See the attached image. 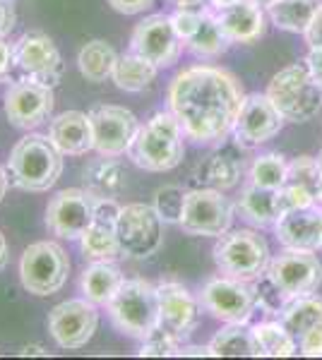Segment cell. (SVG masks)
<instances>
[{
	"mask_svg": "<svg viewBox=\"0 0 322 360\" xmlns=\"http://www.w3.org/2000/svg\"><path fill=\"white\" fill-rule=\"evenodd\" d=\"M166 98L185 137L212 144L233 132L245 94L228 70L192 65L171 79Z\"/></svg>",
	"mask_w": 322,
	"mask_h": 360,
	"instance_id": "6da1fadb",
	"label": "cell"
},
{
	"mask_svg": "<svg viewBox=\"0 0 322 360\" xmlns=\"http://www.w3.org/2000/svg\"><path fill=\"white\" fill-rule=\"evenodd\" d=\"M183 127L175 120L171 111L154 113L144 125H140L128 156L135 166L151 173L171 171L183 161L185 144H183Z\"/></svg>",
	"mask_w": 322,
	"mask_h": 360,
	"instance_id": "7a4b0ae2",
	"label": "cell"
},
{
	"mask_svg": "<svg viewBox=\"0 0 322 360\" xmlns=\"http://www.w3.org/2000/svg\"><path fill=\"white\" fill-rule=\"evenodd\" d=\"M10 180L27 193H46L58 183L63 173V154L46 135L22 137L8 159Z\"/></svg>",
	"mask_w": 322,
	"mask_h": 360,
	"instance_id": "3957f363",
	"label": "cell"
},
{
	"mask_svg": "<svg viewBox=\"0 0 322 360\" xmlns=\"http://www.w3.org/2000/svg\"><path fill=\"white\" fill-rule=\"evenodd\" d=\"M265 94L286 123H308L322 111V89L303 63L279 70L267 84Z\"/></svg>",
	"mask_w": 322,
	"mask_h": 360,
	"instance_id": "277c9868",
	"label": "cell"
},
{
	"mask_svg": "<svg viewBox=\"0 0 322 360\" xmlns=\"http://www.w3.org/2000/svg\"><path fill=\"white\" fill-rule=\"evenodd\" d=\"M113 324L132 339H144L161 327L159 291L144 278H125L118 293L109 303Z\"/></svg>",
	"mask_w": 322,
	"mask_h": 360,
	"instance_id": "5b68a950",
	"label": "cell"
},
{
	"mask_svg": "<svg viewBox=\"0 0 322 360\" xmlns=\"http://www.w3.org/2000/svg\"><path fill=\"white\" fill-rule=\"evenodd\" d=\"M214 264L221 274L243 278V281H255L267 271L272 252L265 240L253 229H228L224 236L216 238L212 250Z\"/></svg>",
	"mask_w": 322,
	"mask_h": 360,
	"instance_id": "8992f818",
	"label": "cell"
},
{
	"mask_svg": "<svg viewBox=\"0 0 322 360\" xmlns=\"http://www.w3.org/2000/svg\"><path fill=\"white\" fill-rule=\"evenodd\" d=\"M70 274V257L58 243L39 240L32 243L20 259L22 286L32 295L46 298L66 286Z\"/></svg>",
	"mask_w": 322,
	"mask_h": 360,
	"instance_id": "52a82bcc",
	"label": "cell"
},
{
	"mask_svg": "<svg viewBox=\"0 0 322 360\" xmlns=\"http://www.w3.org/2000/svg\"><path fill=\"white\" fill-rule=\"evenodd\" d=\"M116 236H118L120 252L132 259H147L161 248L163 219L156 214L154 205L132 202L120 207L116 219Z\"/></svg>",
	"mask_w": 322,
	"mask_h": 360,
	"instance_id": "ba28073f",
	"label": "cell"
},
{
	"mask_svg": "<svg viewBox=\"0 0 322 360\" xmlns=\"http://www.w3.org/2000/svg\"><path fill=\"white\" fill-rule=\"evenodd\" d=\"M233 224V205L221 190L195 188L185 193L183 217L178 226L190 236L219 238Z\"/></svg>",
	"mask_w": 322,
	"mask_h": 360,
	"instance_id": "9c48e42d",
	"label": "cell"
},
{
	"mask_svg": "<svg viewBox=\"0 0 322 360\" xmlns=\"http://www.w3.org/2000/svg\"><path fill=\"white\" fill-rule=\"evenodd\" d=\"M200 303L212 317L221 322H250L257 298L253 281H243V278L233 276H216L209 278L202 286Z\"/></svg>",
	"mask_w": 322,
	"mask_h": 360,
	"instance_id": "30bf717a",
	"label": "cell"
},
{
	"mask_svg": "<svg viewBox=\"0 0 322 360\" xmlns=\"http://www.w3.org/2000/svg\"><path fill=\"white\" fill-rule=\"evenodd\" d=\"M265 274L282 288L286 298L315 293L322 283V264L313 250H291L274 255Z\"/></svg>",
	"mask_w": 322,
	"mask_h": 360,
	"instance_id": "8fae6325",
	"label": "cell"
},
{
	"mask_svg": "<svg viewBox=\"0 0 322 360\" xmlns=\"http://www.w3.org/2000/svg\"><path fill=\"white\" fill-rule=\"evenodd\" d=\"M97 197L85 188H68L56 193L46 207V229L66 240H80L94 221Z\"/></svg>",
	"mask_w": 322,
	"mask_h": 360,
	"instance_id": "7c38bea8",
	"label": "cell"
},
{
	"mask_svg": "<svg viewBox=\"0 0 322 360\" xmlns=\"http://www.w3.org/2000/svg\"><path fill=\"white\" fill-rule=\"evenodd\" d=\"M49 332L61 348L75 351L92 341L99 327L97 303L89 298H73L49 312Z\"/></svg>",
	"mask_w": 322,
	"mask_h": 360,
	"instance_id": "4fadbf2b",
	"label": "cell"
},
{
	"mask_svg": "<svg viewBox=\"0 0 322 360\" xmlns=\"http://www.w3.org/2000/svg\"><path fill=\"white\" fill-rule=\"evenodd\" d=\"M15 65L29 79H37L49 86H56L63 77V56L54 39L44 32H27L13 44Z\"/></svg>",
	"mask_w": 322,
	"mask_h": 360,
	"instance_id": "5bb4252c",
	"label": "cell"
},
{
	"mask_svg": "<svg viewBox=\"0 0 322 360\" xmlns=\"http://www.w3.org/2000/svg\"><path fill=\"white\" fill-rule=\"evenodd\" d=\"M130 51L147 58L156 68L175 65L183 51V41L171 25V15H149L137 22L130 37Z\"/></svg>",
	"mask_w": 322,
	"mask_h": 360,
	"instance_id": "9a60e30c",
	"label": "cell"
},
{
	"mask_svg": "<svg viewBox=\"0 0 322 360\" xmlns=\"http://www.w3.org/2000/svg\"><path fill=\"white\" fill-rule=\"evenodd\" d=\"M54 103V86L25 77L10 84L8 94H5V115H8L10 125L20 127V130H34L51 118Z\"/></svg>",
	"mask_w": 322,
	"mask_h": 360,
	"instance_id": "2e32d148",
	"label": "cell"
},
{
	"mask_svg": "<svg viewBox=\"0 0 322 360\" xmlns=\"http://www.w3.org/2000/svg\"><path fill=\"white\" fill-rule=\"evenodd\" d=\"M94 127V152L104 156H120L130 149L140 123L132 111L113 103H99L89 111Z\"/></svg>",
	"mask_w": 322,
	"mask_h": 360,
	"instance_id": "e0dca14e",
	"label": "cell"
},
{
	"mask_svg": "<svg viewBox=\"0 0 322 360\" xmlns=\"http://www.w3.org/2000/svg\"><path fill=\"white\" fill-rule=\"evenodd\" d=\"M284 123L286 120L274 108L267 94H248L243 98L241 113H238L231 135L238 147H260L267 139L277 137Z\"/></svg>",
	"mask_w": 322,
	"mask_h": 360,
	"instance_id": "ac0fdd59",
	"label": "cell"
},
{
	"mask_svg": "<svg viewBox=\"0 0 322 360\" xmlns=\"http://www.w3.org/2000/svg\"><path fill=\"white\" fill-rule=\"evenodd\" d=\"M284 327L298 344V353L306 358L322 356V298L315 293L291 298L279 315Z\"/></svg>",
	"mask_w": 322,
	"mask_h": 360,
	"instance_id": "d6986e66",
	"label": "cell"
},
{
	"mask_svg": "<svg viewBox=\"0 0 322 360\" xmlns=\"http://www.w3.org/2000/svg\"><path fill=\"white\" fill-rule=\"evenodd\" d=\"M118 202L116 197L97 200L94 207V221L80 238L82 255L92 262H116L120 257L118 236H116V219H118Z\"/></svg>",
	"mask_w": 322,
	"mask_h": 360,
	"instance_id": "ffe728a7",
	"label": "cell"
},
{
	"mask_svg": "<svg viewBox=\"0 0 322 360\" xmlns=\"http://www.w3.org/2000/svg\"><path fill=\"white\" fill-rule=\"evenodd\" d=\"M156 291H159L161 327L168 329L175 339H188L200 324V300L178 281H161Z\"/></svg>",
	"mask_w": 322,
	"mask_h": 360,
	"instance_id": "44dd1931",
	"label": "cell"
},
{
	"mask_svg": "<svg viewBox=\"0 0 322 360\" xmlns=\"http://www.w3.org/2000/svg\"><path fill=\"white\" fill-rule=\"evenodd\" d=\"M277 240L291 250H322V207H303L286 212L274 224Z\"/></svg>",
	"mask_w": 322,
	"mask_h": 360,
	"instance_id": "7402d4cb",
	"label": "cell"
},
{
	"mask_svg": "<svg viewBox=\"0 0 322 360\" xmlns=\"http://www.w3.org/2000/svg\"><path fill=\"white\" fill-rule=\"evenodd\" d=\"M214 15L231 44H253L265 34V8L253 0H238L219 8Z\"/></svg>",
	"mask_w": 322,
	"mask_h": 360,
	"instance_id": "603a6c76",
	"label": "cell"
},
{
	"mask_svg": "<svg viewBox=\"0 0 322 360\" xmlns=\"http://www.w3.org/2000/svg\"><path fill=\"white\" fill-rule=\"evenodd\" d=\"M49 137L61 154L85 156L94 149V127H92L89 113L66 111L56 115L49 125Z\"/></svg>",
	"mask_w": 322,
	"mask_h": 360,
	"instance_id": "cb8c5ba5",
	"label": "cell"
},
{
	"mask_svg": "<svg viewBox=\"0 0 322 360\" xmlns=\"http://www.w3.org/2000/svg\"><path fill=\"white\" fill-rule=\"evenodd\" d=\"M238 209L255 226H274L284 217L279 188H262V185L255 183H248L243 188L241 200H238Z\"/></svg>",
	"mask_w": 322,
	"mask_h": 360,
	"instance_id": "d4e9b609",
	"label": "cell"
},
{
	"mask_svg": "<svg viewBox=\"0 0 322 360\" xmlns=\"http://www.w3.org/2000/svg\"><path fill=\"white\" fill-rule=\"evenodd\" d=\"M125 168L116 161V156L99 154L92 164H87L82 180H85V190L92 193L97 200H106V197H118L125 190Z\"/></svg>",
	"mask_w": 322,
	"mask_h": 360,
	"instance_id": "484cf974",
	"label": "cell"
},
{
	"mask_svg": "<svg viewBox=\"0 0 322 360\" xmlns=\"http://www.w3.org/2000/svg\"><path fill=\"white\" fill-rule=\"evenodd\" d=\"M209 351L214 358H260V348L248 322H228L209 341Z\"/></svg>",
	"mask_w": 322,
	"mask_h": 360,
	"instance_id": "4316f807",
	"label": "cell"
},
{
	"mask_svg": "<svg viewBox=\"0 0 322 360\" xmlns=\"http://www.w3.org/2000/svg\"><path fill=\"white\" fill-rule=\"evenodd\" d=\"M123 274L113 262H94L82 271L80 286L85 298H89L97 305H109L113 300V295L118 293L123 286Z\"/></svg>",
	"mask_w": 322,
	"mask_h": 360,
	"instance_id": "83f0119b",
	"label": "cell"
},
{
	"mask_svg": "<svg viewBox=\"0 0 322 360\" xmlns=\"http://www.w3.org/2000/svg\"><path fill=\"white\" fill-rule=\"evenodd\" d=\"M241 173L243 159L233 152H216L200 164V180L204 183V188H214L221 190V193L236 188Z\"/></svg>",
	"mask_w": 322,
	"mask_h": 360,
	"instance_id": "f1b7e54d",
	"label": "cell"
},
{
	"mask_svg": "<svg viewBox=\"0 0 322 360\" xmlns=\"http://www.w3.org/2000/svg\"><path fill=\"white\" fill-rule=\"evenodd\" d=\"M116 63H118V53L104 39L85 44L78 56V68L87 82H106L109 77H113Z\"/></svg>",
	"mask_w": 322,
	"mask_h": 360,
	"instance_id": "f546056e",
	"label": "cell"
},
{
	"mask_svg": "<svg viewBox=\"0 0 322 360\" xmlns=\"http://www.w3.org/2000/svg\"><path fill=\"white\" fill-rule=\"evenodd\" d=\"M156 72H159V68L154 63H149L147 58L130 51L125 56H118V63H116L111 79H113L118 89L135 94V91H144L147 86H151V82L156 79Z\"/></svg>",
	"mask_w": 322,
	"mask_h": 360,
	"instance_id": "4dcf8cb0",
	"label": "cell"
},
{
	"mask_svg": "<svg viewBox=\"0 0 322 360\" xmlns=\"http://www.w3.org/2000/svg\"><path fill=\"white\" fill-rule=\"evenodd\" d=\"M320 5V0H274L267 8V17L284 32L303 34Z\"/></svg>",
	"mask_w": 322,
	"mask_h": 360,
	"instance_id": "1f68e13d",
	"label": "cell"
},
{
	"mask_svg": "<svg viewBox=\"0 0 322 360\" xmlns=\"http://www.w3.org/2000/svg\"><path fill=\"white\" fill-rule=\"evenodd\" d=\"M253 334L262 358H291L298 356V344L284 322H260L253 324Z\"/></svg>",
	"mask_w": 322,
	"mask_h": 360,
	"instance_id": "d6a6232c",
	"label": "cell"
},
{
	"mask_svg": "<svg viewBox=\"0 0 322 360\" xmlns=\"http://www.w3.org/2000/svg\"><path fill=\"white\" fill-rule=\"evenodd\" d=\"M228 39L226 34L221 32L219 22H216V15L209 13V10H202V20L197 25L195 34L185 41V46L200 58H216L221 53H226L228 49Z\"/></svg>",
	"mask_w": 322,
	"mask_h": 360,
	"instance_id": "836d02e7",
	"label": "cell"
},
{
	"mask_svg": "<svg viewBox=\"0 0 322 360\" xmlns=\"http://www.w3.org/2000/svg\"><path fill=\"white\" fill-rule=\"evenodd\" d=\"M286 171H289L286 156L277 152L260 154L250 166V183L262 185V188H282L286 183Z\"/></svg>",
	"mask_w": 322,
	"mask_h": 360,
	"instance_id": "e575fe53",
	"label": "cell"
},
{
	"mask_svg": "<svg viewBox=\"0 0 322 360\" xmlns=\"http://www.w3.org/2000/svg\"><path fill=\"white\" fill-rule=\"evenodd\" d=\"M183 205H185V193L178 185H166L154 193V209L156 214L163 219V224H178L183 217Z\"/></svg>",
	"mask_w": 322,
	"mask_h": 360,
	"instance_id": "d590c367",
	"label": "cell"
},
{
	"mask_svg": "<svg viewBox=\"0 0 322 360\" xmlns=\"http://www.w3.org/2000/svg\"><path fill=\"white\" fill-rule=\"evenodd\" d=\"M318 180H320V166L318 156H298L289 161V171H286V183L301 185L318 197Z\"/></svg>",
	"mask_w": 322,
	"mask_h": 360,
	"instance_id": "8d00e7d4",
	"label": "cell"
},
{
	"mask_svg": "<svg viewBox=\"0 0 322 360\" xmlns=\"http://www.w3.org/2000/svg\"><path fill=\"white\" fill-rule=\"evenodd\" d=\"M253 286H255L257 307H262V310L269 312V315H282L284 307L289 305V300H291V298H286V295L282 293V288H279L267 274L255 278Z\"/></svg>",
	"mask_w": 322,
	"mask_h": 360,
	"instance_id": "74e56055",
	"label": "cell"
},
{
	"mask_svg": "<svg viewBox=\"0 0 322 360\" xmlns=\"http://www.w3.org/2000/svg\"><path fill=\"white\" fill-rule=\"evenodd\" d=\"M178 348H180V339H175L168 329L156 327L149 336L142 339V346H140L137 353L147 358H168V356H178Z\"/></svg>",
	"mask_w": 322,
	"mask_h": 360,
	"instance_id": "f35d334b",
	"label": "cell"
},
{
	"mask_svg": "<svg viewBox=\"0 0 322 360\" xmlns=\"http://www.w3.org/2000/svg\"><path fill=\"white\" fill-rule=\"evenodd\" d=\"M202 20V10L200 8H178L171 15V25L175 29V34L180 37V41H188V39L195 34L197 25Z\"/></svg>",
	"mask_w": 322,
	"mask_h": 360,
	"instance_id": "ab89813d",
	"label": "cell"
},
{
	"mask_svg": "<svg viewBox=\"0 0 322 360\" xmlns=\"http://www.w3.org/2000/svg\"><path fill=\"white\" fill-rule=\"evenodd\" d=\"M111 8L120 15H140L154 5V0H106Z\"/></svg>",
	"mask_w": 322,
	"mask_h": 360,
	"instance_id": "60d3db41",
	"label": "cell"
},
{
	"mask_svg": "<svg viewBox=\"0 0 322 360\" xmlns=\"http://www.w3.org/2000/svg\"><path fill=\"white\" fill-rule=\"evenodd\" d=\"M303 39H306L308 49H322V5L318 8V13L313 15L306 32H303Z\"/></svg>",
	"mask_w": 322,
	"mask_h": 360,
	"instance_id": "b9f144b4",
	"label": "cell"
},
{
	"mask_svg": "<svg viewBox=\"0 0 322 360\" xmlns=\"http://www.w3.org/2000/svg\"><path fill=\"white\" fill-rule=\"evenodd\" d=\"M15 68V49L5 39H0V82L10 77Z\"/></svg>",
	"mask_w": 322,
	"mask_h": 360,
	"instance_id": "7bdbcfd3",
	"label": "cell"
},
{
	"mask_svg": "<svg viewBox=\"0 0 322 360\" xmlns=\"http://www.w3.org/2000/svg\"><path fill=\"white\" fill-rule=\"evenodd\" d=\"M17 15L10 0H0V39H5L15 29Z\"/></svg>",
	"mask_w": 322,
	"mask_h": 360,
	"instance_id": "ee69618b",
	"label": "cell"
},
{
	"mask_svg": "<svg viewBox=\"0 0 322 360\" xmlns=\"http://www.w3.org/2000/svg\"><path fill=\"white\" fill-rule=\"evenodd\" d=\"M306 65L313 75V79L318 82V86L322 89V49H310L306 56Z\"/></svg>",
	"mask_w": 322,
	"mask_h": 360,
	"instance_id": "f6af8a7d",
	"label": "cell"
},
{
	"mask_svg": "<svg viewBox=\"0 0 322 360\" xmlns=\"http://www.w3.org/2000/svg\"><path fill=\"white\" fill-rule=\"evenodd\" d=\"M178 356L207 358V356H212V351H209V344H207V346H183V344H180V348H178Z\"/></svg>",
	"mask_w": 322,
	"mask_h": 360,
	"instance_id": "bcb514c9",
	"label": "cell"
},
{
	"mask_svg": "<svg viewBox=\"0 0 322 360\" xmlns=\"http://www.w3.org/2000/svg\"><path fill=\"white\" fill-rule=\"evenodd\" d=\"M10 262V250H8V240H5V236H3V231H0V271L8 266Z\"/></svg>",
	"mask_w": 322,
	"mask_h": 360,
	"instance_id": "7dc6e473",
	"label": "cell"
},
{
	"mask_svg": "<svg viewBox=\"0 0 322 360\" xmlns=\"http://www.w3.org/2000/svg\"><path fill=\"white\" fill-rule=\"evenodd\" d=\"M20 356H46V348L39 344H32V346L27 344L20 348Z\"/></svg>",
	"mask_w": 322,
	"mask_h": 360,
	"instance_id": "c3c4849f",
	"label": "cell"
},
{
	"mask_svg": "<svg viewBox=\"0 0 322 360\" xmlns=\"http://www.w3.org/2000/svg\"><path fill=\"white\" fill-rule=\"evenodd\" d=\"M8 185H10V173L5 168H0V202H3L5 193H8Z\"/></svg>",
	"mask_w": 322,
	"mask_h": 360,
	"instance_id": "681fc988",
	"label": "cell"
},
{
	"mask_svg": "<svg viewBox=\"0 0 322 360\" xmlns=\"http://www.w3.org/2000/svg\"><path fill=\"white\" fill-rule=\"evenodd\" d=\"M168 3H173L175 8H202L204 0H168Z\"/></svg>",
	"mask_w": 322,
	"mask_h": 360,
	"instance_id": "f907efd6",
	"label": "cell"
},
{
	"mask_svg": "<svg viewBox=\"0 0 322 360\" xmlns=\"http://www.w3.org/2000/svg\"><path fill=\"white\" fill-rule=\"evenodd\" d=\"M231 3H238V0H209V5H212L214 10L226 8V5H231Z\"/></svg>",
	"mask_w": 322,
	"mask_h": 360,
	"instance_id": "816d5d0a",
	"label": "cell"
},
{
	"mask_svg": "<svg viewBox=\"0 0 322 360\" xmlns=\"http://www.w3.org/2000/svg\"><path fill=\"white\" fill-rule=\"evenodd\" d=\"M318 166H320V180H318V197H315V200H318V205L322 207V164Z\"/></svg>",
	"mask_w": 322,
	"mask_h": 360,
	"instance_id": "f5cc1de1",
	"label": "cell"
},
{
	"mask_svg": "<svg viewBox=\"0 0 322 360\" xmlns=\"http://www.w3.org/2000/svg\"><path fill=\"white\" fill-rule=\"evenodd\" d=\"M253 3H257V5H260V8H269V5H272L274 3V0H253Z\"/></svg>",
	"mask_w": 322,
	"mask_h": 360,
	"instance_id": "db71d44e",
	"label": "cell"
}]
</instances>
